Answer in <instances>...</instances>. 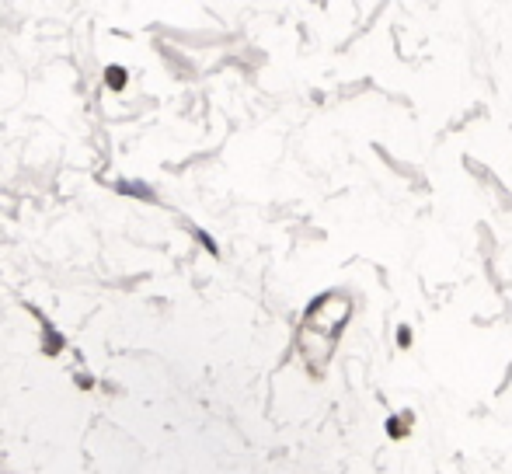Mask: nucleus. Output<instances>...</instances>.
<instances>
[{"label": "nucleus", "mask_w": 512, "mask_h": 474, "mask_svg": "<svg viewBox=\"0 0 512 474\" xmlns=\"http://www.w3.org/2000/svg\"><path fill=\"white\" fill-rule=\"evenodd\" d=\"M122 77H126V74H122V70H108V84H115V88H119V84H122Z\"/></svg>", "instance_id": "1"}]
</instances>
